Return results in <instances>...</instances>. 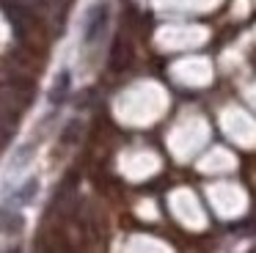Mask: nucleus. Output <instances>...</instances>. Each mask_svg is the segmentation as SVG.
Listing matches in <instances>:
<instances>
[{"mask_svg": "<svg viewBox=\"0 0 256 253\" xmlns=\"http://www.w3.org/2000/svg\"><path fill=\"white\" fill-rule=\"evenodd\" d=\"M108 25V6L105 3H96L88 8V14H86V28H83V42L86 44H94L96 38L102 36V30H105Z\"/></svg>", "mask_w": 256, "mask_h": 253, "instance_id": "1", "label": "nucleus"}, {"mask_svg": "<svg viewBox=\"0 0 256 253\" xmlns=\"http://www.w3.org/2000/svg\"><path fill=\"white\" fill-rule=\"evenodd\" d=\"M12 253H20V250H12Z\"/></svg>", "mask_w": 256, "mask_h": 253, "instance_id": "3", "label": "nucleus"}, {"mask_svg": "<svg viewBox=\"0 0 256 253\" xmlns=\"http://www.w3.org/2000/svg\"><path fill=\"white\" fill-rule=\"evenodd\" d=\"M66 91H69V72H61L58 80H56V86H52V91H50V102L61 104L64 96H66Z\"/></svg>", "mask_w": 256, "mask_h": 253, "instance_id": "2", "label": "nucleus"}]
</instances>
